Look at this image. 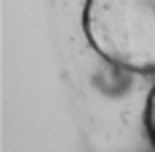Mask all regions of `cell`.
Instances as JSON below:
<instances>
[{"label": "cell", "instance_id": "obj_1", "mask_svg": "<svg viewBox=\"0 0 155 152\" xmlns=\"http://www.w3.org/2000/svg\"><path fill=\"white\" fill-rule=\"evenodd\" d=\"M83 32L112 67L155 75V0H86Z\"/></svg>", "mask_w": 155, "mask_h": 152}, {"label": "cell", "instance_id": "obj_2", "mask_svg": "<svg viewBox=\"0 0 155 152\" xmlns=\"http://www.w3.org/2000/svg\"><path fill=\"white\" fill-rule=\"evenodd\" d=\"M144 131H147V139L155 147V86L147 93V102H144Z\"/></svg>", "mask_w": 155, "mask_h": 152}]
</instances>
